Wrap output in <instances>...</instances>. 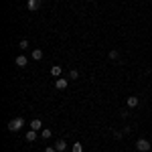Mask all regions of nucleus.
<instances>
[{"instance_id":"nucleus-7","label":"nucleus","mask_w":152,"mask_h":152,"mask_svg":"<svg viewBox=\"0 0 152 152\" xmlns=\"http://www.w3.org/2000/svg\"><path fill=\"white\" fill-rule=\"evenodd\" d=\"M126 104H128V107H136L138 105V97L136 95H130L128 99H126Z\"/></svg>"},{"instance_id":"nucleus-13","label":"nucleus","mask_w":152,"mask_h":152,"mask_svg":"<svg viewBox=\"0 0 152 152\" xmlns=\"http://www.w3.org/2000/svg\"><path fill=\"white\" fill-rule=\"evenodd\" d=\"M107 57L112 59V61H118V57H120V53H118V51H110V53H107Z\"/></svg>"},{"instance_id":"nucleus-17","label":"nucleus","mask_w":152,"mask_h":152,"mask_svg":"<svg viewBox=\"0 0 152 152\" xmlns=\"http://www.w3.org/2000/svg\"><path fill=\"white\" fill-rule=\"evenodd\" d=\"M45 152H57L55 148H45Z\"/></svg>"},{"instance_id":"nucleus-9","label":"nucleus","mask_w":152,"mask_h":152,"mask_svg":"<svg viewBox=\"0 0 152 152\" xmlns=\"http://www.w3.org/2000/svg\"><path fill=\"white\" fill-rule=\"evenodd\" d=\"M37 140V132L35 130H28L26 132V142H35Z\"/></svg>"},{"instance_id":"nucleus-11","label":"nucleus","mask_w":152,"mask_h":152,"mask_svg":"<svg viewBox=\"0 0 152 152\" xmlns=\"http://www.w3.org/2000/svg\"><path fill=\"white\" fill-rule=\"evenodd\" d=\"M31 57L35 59V61H41V59H43V51H41V49H35V51H33V55H31Z\"/></svg>"},{"instance_id":"nucleus-4","label":"nucleus","mask_w":152,"mask_h":152,"mask_svg":"<svg viewBox=\"0 0 152 152\" xmlns=\"http://www.w3.org/2000/svg\"><path fill=\"white\" fill-rule=\"evenodd\" d=\"M14 63H16L18 67H26V65H28V59L24 57V55H18V57L14 59Z\"/></svg>"},{"instance_id":"nucleus-16","label":"nucleus","mask_w":152,"mask_h":152,"mask_svg":"<svg viewBox=\"0 0 152 152\" xmlns=\"http://www.w3.org/2000/svg\"><path fill=\"white\" fill-rule=\"evenodd\" d=\"M69 77H71V79H77V77H79V73H77V71L73 69V71H71V73H69Z\"/></svg>"},{"instance_id":"nucleus-15","label":"nucleus","mask_w":152,"mask_h":152,"mask_svg":"<svg viewBox=\"0 0 152 152\" xmlns=\"http://www.w3.org/2000/svg\"><path fill=\"white\" fill-rule=\"evenodd\" d=\"M18 47H20V51H26V49H28V41H26V39H23V41L18 43Z\"/></svg>"},{"instance_id":"nucleus-10","label":"nucleus","mask_w":152,"mask_h":152,"mask_svg":"<svg viewBox=\"0 0 152 152\" xmlns=\"http://www.w3.org/2000/svg\"><path fill=\"white\" fill-rule=\"evenodd\" d=\"M41 136H43V140H49V138L53 136V132H51L49 128H43V130H41Z\"/></svg>"},{"instance_id":"nucleus-1","label":"nucleus","mask_w":152,"mask_h":152,"mask_svg":"<svg viewBox=\"0 0 152 152\" xmlns=\"http://www.w3.org/2000/svg\"><path fill=\"white\" fill-rule=\"evenodd\" d=\"M23 126H24V118H14V120L8 122V130L10 132H18Z\"/></svg>"},{"instance_id":"nucleus-12","label":"nucleus","mask_w":152,"mask_h":152,"mask_svg":"<svg viewBox=\"0 0 152 152\" xmlns=\"http://www.w3.org/2000/svg\"><path fill=\"white\" fill-rule=\"evenodd\" d=\"M51 75L59 77V75H61V67H59V65H53V67H51Z\"/></svg>"},{"instance_id":"nucleus-3","label":"nucleus","mask_w":152,"mask_h":152,"mask_svg":"<svg viewBox=\"0 0 152 152\" xmlns=\"http://www.w3.org/2000/svg\"><path fill=\"white\" fill-rule=\"evenodd\" d=\"M41 4H43V0H28V2H26V6H28V10H39V6H41Z\"/></svg>"},{"instance_id":"nucleus-5","label":"nucleus","mask_w":152,"mask_h":152,"mask_svg":"<svg viewBox=\"0 0 152 152\" xmlns=\"http://www.w3.org/2000/svg\"><path fill=\"white\" fill-rule=\"evenodd\" d=\"M31 130H35V132H39V130H43V122H41L39 118H35V120L31 122Z\"/></svg>"},{"instance_id":"nucleus-14","label":"nucleus","mask_w":152,"mask_h":152,"mask_svg":"<svg viewBox=\"0 0 152 152\" xmlns=\"http://www.w3.org/2000/svg\"><path fill=\"white\" fill-rule=\"evenodd\" d=\"M73 152H83V144L81 142H75V144H73Z\"/></svg>"},{"instance_id":"nucleus-6","label":"nucleus","mask_w":152,"mask_h":152,"mask_svg":"<svg viewBox=\"0 0 152 152\" xmlns=\"http://www.w3.org/2000/svg\"><path fill=\"white\" fill-rule=\"evenodd\" d=\"M55 87H57V89H61V91H63V89H67V79L59 77L57 81H55Z\"/></svg>"},{"instance_id":"nucleus-2","label":"nucleus","mask_w":152,"mask_h":152,"mask_svg":"<svg viewBox=\"0 0 152 152\" xmlns=\"http://www.w3.org/2000/svg\"><path fill=\"white\" fill-rule=\"evenodd\" d=\"M136 148H138L140 152H148V150L152 148V144H150L148 140H144V138H140V140L136 142Z\"/></svg>"},{"instance_id":"nucleus-8","label":"nucleus","mask_w":152,"mask_h":152,"mask_svg":"<svg viewBox=\"0 0 152 152\" xmlns=\"http://www.w3.org/2000/svg\"><path fill=\"white\" fill-rule=\"evenodd\" d=\"M65 148H67V142H65V140H59V142H55V150H57V152H63Z\"/></svg>"}]
</instances>
